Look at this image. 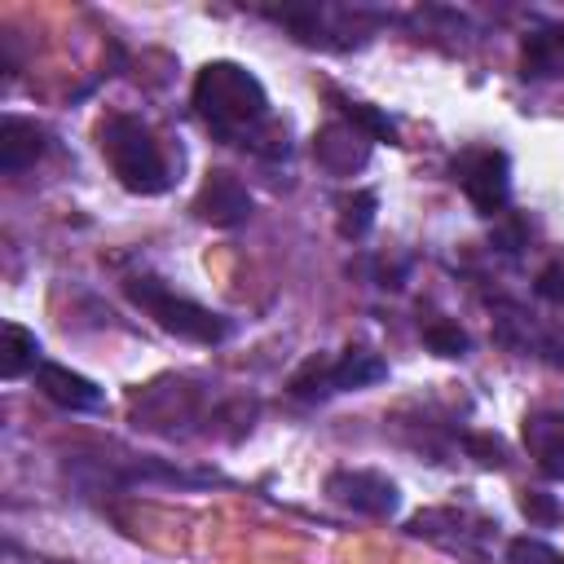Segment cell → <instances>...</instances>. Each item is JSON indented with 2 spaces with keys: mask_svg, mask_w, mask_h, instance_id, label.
I'll list each match as a JSON object with an SVG mask.
<instances>
[{
  "mask_svg": "<svg viewBox=\"0 0 564 564\" xmlns=\"http://www.w3.org/2000/svg\"><path fill=\"white\" fill-rule=\"evenodd\" d=\"M97 145L115 172V181L132 194H163L172 185V163L154 137V128L137 115H106L97 123Z\"/></svg>",
  "mask_w": 564,
  "mask_h": 564,
  "instance_id": "obj_2",
  "label": "cell"
},
{
  "mask_svg": "<svg viewBox=\"0 0 564 564\" xmlns=\"http://www.w3.org/2000/svg\"><path fill=\"white\" fill-rule=\"evenodd\" d=\"M423 344L441 357H463L467 352V335L454 326V322H427L423 326Z\"/></svg>",
  "mask_w": 564,
  "mask_h": 564,
  "instance_id": "obj_16",
  "label": "cell"
},
{
  "mask_svg": "<svg viewBox=\"0 0 564 564\" xmlns=\"http://www.w3.org/2000/svg\"><path fill=\"white\" fill-rule=\"evenodd\" d=\"M123 291H128V300L137 304V308H145L167 335H176V339H189V344H220V339H229L234 335V322L225 317V313H216V308H207V304H198V300H185V295H176V291H167L159 278H150V273H132L128 282H123Z\"/></svg>",
  "mask_w": 564,
  "mask_h": 564,
  "instance_id": "obj_3",
  "label": "cell"
},
{
  "mask_svg": "<svg viewBox=\"0 0 564 564\" xmlns=\"http://www.w3.org/2000/svg\"><path fill=\"white\" fill-rule=\"evenodd\" d=\"M507 555H511V564H564V555L551 551V546L538 542V538H516V542L507 546Z\"/></svg>",
  "mask_w": 564,
  "mask_h": 564,
  "instance_id": "obj_17",
  "label": "cell"
},
{
  "mask_svg": "<svg viewBox=\"0 0 564 564\" xmlns=\"http://www.w3.org/2000/svg\"><path fill=\"white\" fill-rule=\"evenodd\" d=\"M35 366H40V339H35V330H26L18 322H4L0 375L4 379H22V375H35Z\"/></svg>",
  "mask_w": 564,
  "mask_h": 564,
  "instance_id": "obj_13",
  "label": "cell"
},
{
  "mask_svg": "<svg viewBox=\"0 0 564 564\" xmlns=\"http://www.w3.org/2000/svg\"><path fill=\"white\" fill-rule=\"evenodd\" d=\"M524 449L542 476L564 480V410H533L524 419Z\"/></svg>",
  "mask_w": 564,
  "mask_h": 564,
  "instance_id": "obj_10",
  "label": "cell"
},
{
  "mask_svg": "<svg viewBox=\"0 0 564 564\" xmlns=\"http://www.w3.org/2000/svg\"><path fill=\"white\" fill-rule=\"evenodd\" d=\"M35 388L53 405H62L70 414H97V410H106V388H97L88 375H79L70 366H57V361H40L35 366Z\"/></svg>",
  "mask_w": 564,
  "mask_h": 564,
  "instance_id": "obj_8",
  "label": "cell"
},
{
  "mask_svg": "<svg viewBox=\"0 0 564 564\" xmlns=\"http://www.w3.org/2000/svg\"><path fill=\"white\" fill-rule=\"evenodd\" d=\"M339 110H344V119L357 123L370 141H397V123H392L383 110H375V106H366V101H339Z\"/></svg>",
  "mask_w": 564,
  "mask_h": 564,
  "instance_id": "obj_15",
  "label": "cell"
},
{
  "mask_svg": "<svg viewBox=\"0 0 564 564\" xmlns=\"http://www.w3.org/2000/svg\"><path fill=\"white\" fill-rule=\"evenodd\" d=\"M454 181L480 216H502L511 198V159L494 145H471L454 159Z\"/></svg>",
  "mask_w": 564,
  "mask_h": 564,
  "instance_id": "obj_5",
  "label": "cell"
},
{
  "mask_svg": "<svg viewBox=\"0 0 564 564\" xmlns=\"http://www.w3.org/2000/svg\"><path fill=\"white\" fill-rule=\"evenodd\" d=\"M520 75L524 79H564V26H542V31L524 35Z\"/></svg>",
  "mask_w": 564,
  "mask_h": 564,
  "instance_id": "obj_12",
  "label": "cell"
},
{
  "mask_svg": "<svg viewBox=\"0 0 564 564\" xmlns=\"http://www.w3.org/2000/svg\"><path fill=\"white\" fill-rule=\"evenodd\" d=\"M194 216L216 229H234L251 216V194L234 172H207V181L198 185V198H194Z\"/></svg>",
  "mask_w": 564,
  "mask_h": 564,
  "instance_id": "obj_7",
  "label": "cell"
},
{
  "mask_svg": "<svg viewBox=\"0 0 564 564\" xmlns=\"http://www.w3.org/2000/svg\"><path fill=\"white\" fill-rule=\"evenodd\" d=\"M370 137L357 128V123H348V119H335V123H326L317 137H313V159L326 167V172H335V176H352V172H361L366 163H370Z\"/></svg>",
  "mask_w": 564,
  "mask_h": 564,
  "instance_id": "obj_9",
  "label": "cell"
},
{
  "mask_svg": "<svg viewBox=\"0 0 564 564\" xmlns=\"http://www.w3.org/2000/svg\"><path fill=\"white\" fill-rule=\"evenodd\" d=\"M375 207H379V198L370 189H352L348 198H339V234L352 238V242L366 238L370 225H375Z\"/></svg>",
  "mask_w": 564,
  "mask_h": 564,
  "instance_id": "obj_14",
  "label": "cell"
},
{
  "mask_svg": "<svg viewBox=\"0 0 564 564\" xmlns=\"http://www.w3.org/2000/svg\"><path fill=\"white\" fill-rule=\"evenodd\" d=\"M388 379V361L375 357L370 348H344L339 357H308L291 379L286 392L300 401H326L335 392H357Z\"/></svg>",
  "mask_w": 564,
  "mask_h": 564,
  "instance_id": "obj_4",
  "label": "cell"
},
{
  "mask_svg": "<svg viewBox=\"0 0 564 564\" xmlns=\"http://www.w3.org/2000/svg\"><path fill=\"white\" fill-rule=\"evenodd\" d=\"M326 494L339 507L361 511V516H392L401 507L397 485L383 471H370V467H339V471H330L326 476Z\"/></svg>",
  "mask_w": 564,
  "mask_h": 564,
  "instance_id": "obj_6",
  "label": "cell"
},
{
  "mask_svg": "<svg viewBox=\"0 0 564 564\" xmlns=\"http://www.w3.org/2000/svg\"><path fill=\"white\" fill-rule=\"evenodd\" d=\"M44 150H48L44 128H35L31 119L4 115V123H0V172L18 176V172L35 167V159H40Z\"/></svg>",
  "mask_w": 564,
  "mask_h": 564,
  "instance_id": "obj_11",
  "label": "cell"
},
{
  "mask_svg": "<svg viewBox=\"0 0 564 564\" xmlns=\"http://www.w3.org/2000/svg\"><path fill=\"white\" fill-rule=\"evenodd\" d=\"M520 511H524L533 524H555V520H560L555 498H551V494H538V489H529V494L520 498Z\"/></svg>",
  "mask_w": 564,
  "mask_h": 564,
  "instance_id": "obj_18",
  "label": "cell"
},
{
  "mask_svg": "<svg viewBox=\"0 0 564 564\" xmlns=\"http://www.w3.org/2000/svg\"><path fill=\"white\" fill-rule=\"evenodd\" d=\"M194 110L198 119L229 145H251L256 154H269L264 128H269V93L264 84L238 66V62H207L194 75Z\"/></svg>",
  "mask_w": 564,
  "mask_h": 564,
  "instance_id": "obj_1",
  "label": "cell"
}]
</instances>
